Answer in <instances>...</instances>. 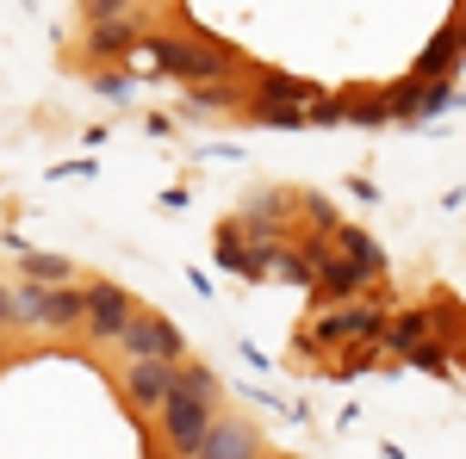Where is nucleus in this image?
Here are the masks:
<instances>
[{
    "mask_svg": "<svg viewBox=\"0 0 466 459\" xmlns=\"http://www.w3.org/2000/svg\"><path fill=\"white\" fill-rule=\"evenodd\" d=\"M13 323H19L13 317V285H0V329H13Z\"/></svg>",
    "mask_w": 466,
    "mask_h": 459,
    "instance_id": "27",
    "label": "nucleus"
},
{
    "mask_svg": "<svg viewBox=\"0 0 466 459\" xmlns=\"http://www.w3.org/2000/svg\"><path fill=\"white\" fill-rule=\"evenodd\" d=\"M175 385L193 391V397H206V404H218V373L206 366V360H180V366H175Z\"/></svg>",
    "mask_w": 466,
    "mask_h": 459,
    "instance_id": "19",
    "label": "nucleus"
},
{
    "mask_svg": "<svg viewBox=\"0 0 466 459\" xmlns=\"http://www.w3.org/2000/svg\"><path fill=\"white\" fill-rule=\"evenodd\" d=\"M461 360H466V348H461Z\"/></svg>",
    "mask_w": 466,
    "mask_h": 459,
    "instance_id": "29",
    "label": "nucleus"
},
{
    "mask_svg": "<svg viewBox=\"0 0 466 459\" xmlns=\"http://www.w3.org/2000/svg\"><path fill=\"white\" fill-rule=\"evenodd\" d=\"M336 254H342V261H355L367 280H380V274H386V248L373 243L360 224H342V230H336Z\"/></svg>",
    "mask_w": 466,
    "mask_h": 459,
    "instance_id": "14",
    "label": "nucleus"
},
{
    "mask_svg": "<svg viewBox=\"0 0 466 459\" xmlns=\"http://www.w3.org/2000/svg\"><path fill=\"white\" fill-rule=\"evenodd\" d=\"M212 423H218V404H206V397H193V391H180V385H175V397L162 404V416H156V428H162V441H168L175 459H199Z\"/></svg>",
    "mask_w": 466,
    "mask_h": 459,
    "instance_id": "3",
    "label": "nucleus"
},
{
    "mask_svg": "<svg viewBox=\"0 0 466 459\" xmlns=\"http://www.w3.org/2000/svg\"><path fill=\"white\" fill-rule=\"evenodd\" d=\"M274 280H287V285H305V292H311V285H318V267H311V261H305V254H299V248H280V254H274Z\"/></svg>",
    "mask_w": 466,
    "mask_h": 459,
    "instance_id": "21",
    "label": "nucleus"
},
{
    "mask_svg": "<svg viewBox=\"0 0 466 459\" xmlns=\"http://www.w3.org/2000/svg\"><path fill=\"white\" fill-rule=\"evenodd\" d=\"M305 118H311L318 131H342V125H349V94H323V100H311Z\"/></svg>",
    "mask_w": 466,
    "mask_h": 459,
    "instance_id": "22",
    "label": "nucleus"
},
{
    "mask_svg": "<svg viewBox=\"0 0 466 459\" xmlns=\"http://www.w3.org/2000/svg\"><path fill=\"white\" fill-rule=\"evenodd\" d=\"M461 56H466V44H461V32L448 25V32H435V37H430V50L417 56V69H410V75H417V81H448Z\"/></svg>",
    "mask_w": 466,
    "mask_h": 459,
    "instance_id": "13",
    "label": "nucleus"
},
{
    "mask_svg": "<svg viewBox=\"0 0 466 459\" xmlns=\"http://www.w3.org/2000/svg\"><path fill=\"white\" fill-rule=\"evenodd\" d=\"M255 125H268V131H305L311 118H305V106H261L255 100Z\"/></svg>",
    "mask_w": 466,
    "mask_h": 459,
    "instance_id": "24",
    "label": "nucleus"
},
{
    "mask_svg": "<svg viewBox=\"0 0 466 459\" xmlns=\"http://www.w3.org/2000/svg\"><path fill=\"white\" fill-rule=\"evenodd\" d=\"M137 317V304H131V292L118 280H94L87 285V317H81V335L87 342H100V348H118L125 342V329Z\"/></svg>",
    "mask_w": 466,
    "mask_h": 459,
    "instance_id": "4",
    "label": "nucleus"
},
{
    "mask_svg": "<svg viewBox=\"0 0 466 459\" xmlns=\"http://www.w3.org/2000/svg\"><path fill=\"white\" fill-rule=\"evenodd\" d=\"M94 87H100V94H106V100H131V81H125V75H100V81H94Z\"/></svg>",
    "mask_w": 466,
    "mask_h": 459,
    "instance_id": "25",
    "label": "nucleus"
},
{
    "mask_svg": "<svg viewBox=\"0 0 466 459\" xmlns=\"http://www.w3.org/2000/svg\"><path fill=\"white\" fill-rule=\"evenodd\" d=\"M380 354H386L380 342H349L329 379H367V373H380Z\"/></svg>",
    "mask_w": 466,
    "mask_h": 459,
    "instance_id": "17",
    "label": "nucleus"
},
{
    "mask_svg": "<svg viewBox=\"0 0 466 459\" xmlns=\"http://www.w3.org/2000/svg\"><path fill=\"white\" fill-rule=\"evenodd\" d=\"M187 106H193V112H237V106H243V94H237L230 81H206V87L187 94Z\"/></svg>",
    "mask_w": 466,
    "mask_h": 459,
    "instance_id": "18",
    "label": "nucleus"
},
{
    "mask_svg": "<svg viewBox=\"0 0 466 459\" xmlns=\"http://www.w3.org/2000/svg\"><path fill=\"white\" fill-rule=\"evenodd\" d=\"M423 311H430V323H435V342H441V335H466V304H454L448 292H435Z\"/></svg>",
    "mask_w": 466,
    "mask_h": 459,
    "instance_id": "20",
    "label": "nucleus"
},
{
    "mask_svg": "<svg viewBox=\"0 0 466 459\" xmlns=\"http://www.w3.org/2000/svg\"><path fill=\"white\" fill-rule=\"evenodd\" d=\"M13 317L19 329H81L87 292L81 285H13Z\"/></svg>",
    "mask_w": 466,
    "mask_h": 459,
    "instance_id": "2",
    "label": "nucleus"
},
{
    "mask_svg": "<svg viewBox=\"0 0 466 459\" xmlns=\"http://www.w3.org/2000/svg\"><path fill=\"white\" fill-rule=\"evenodd\" d=\"M349 125L355 131H386L392 125V106H386V94H349Z\"/></svg>",
    "mask_w": 466,
    "mask_h": 459,
    "instance_id": "16",
    "label": "nucleus"
},
{
    "mask_svg": "<svg viewBox=\"0 0 466 459\" xmlns=\"http://www.w3.org/2000/svg\"><path fill=\"white\" fill-rule=\"evenodd\" d=\"M125 360H187V335L175 329V317H162V311H137L131 329H125Z\"/></svg>",
    "mask_w": 466,
    "mask_h": 459,
    "instance_id": "5",
    "label": "nucleus"
},
{
    "mask_svg": "<svg viewBox=\"0 0 466 459\" xmlns=\"http://www.w3.org/2000/svg\"><path fill=\"white\" fill-rule=\"evenodd\" d=\"M19 285H75V261L69 254H37V248H25L19 254Z\"/></svg>",
    "mask_w": 466,
    "mask_h": 459,
    "instance_id": "15",
    "label": "nucleus"
},
{
    "mask_svg": "<svg viewBox=\"0 0 466 459\" xmlns=\"http://www.w3.org/2000/svg\"><path fill=\"white\" fill-rule=\"evenodd\" d=\"M137 25H144L137 13H131V19H112V25H87V56H94V63H112V56L125 63V56H137V50H144V32H137Z\"/></svg>",
    "mask_w": 466,
    "mask_h": 459,
    "instance_id": "9",
    "label": "nucleus"
},
{
    "mask_svg": "<svg viewBox=\"0 0 466 459\" xmlns=\"http://www.w3.org/2000/svg\"><path fill=\"white\" fill-rule=\"evenodd\" d=\"M144 459H175V454H162V447H156V441L144 434Z\"/></svg>",
    "mask_w": 466,
    "mask_h": 459,
    "instance_id": "28",
    "label": "nucleus"
},
{
    "mask_svg": "<svg viewBox=\"0 0 466 459\" xmlns=\"http://www.w3.org/2000/svg\"><path fill=\"white\" fill-rule=\"evenodd\" d=\"M255 100H261V106H311V100H323V87L305 81V75L268 69V75H255Z\"/></svg>",
    "mask_w": 466,
    "mask_h": 459,
    "instance_id": "10",
    "label": "nucleus"
},
{
    "mask_svg": "<svg viewBox=\"0 0 466 459\" xmlns=\"http://www.w3.org/2000/svg\"><path fill=\"white\" fill-rule=\"evenodd\" d=\"M199 459H261V441H255L249 423H230V416H218L212 434H206V447Z\"/></svg>",
    "mask_w": 466,
    "mask_h": 459,
    "instance_id": "11",
    "label": "nucleus"
},
{
    "mask_svg": "<svg viewBox=\"0 0 466 459\" xmlns=\"http://www.w3.org/2000/svg\"><path fill=\"white\" fill-rule=\"evenodd\" d=\"M118 391L137 416H162V404L175 397V360H125Z\"/></svg>",
    "mask_w": 466,
    "mask_h": 459,
    "instance_id": "6",
    "label": "nucleus"
},
{
    "mask_svg": "<svg viewBox=\"0 0 466 459\" xmlns=\"http://www.w3.org/2000/svg\"><path fill=\"white\" fill-rule=\"evenodd\" d=\"M360 292H367V274H360L355 261H342V254H329L318 267V285H311V298H318L323 311H336V304H355Z\"/></svg>",
    "mask_w": 466,
    "mask_h": 459,
    "instance_id": "8",
    "label": "nucleus"
},
{
    "mask_svg": "<svg viewBox=\"0 0 466 459\" xmlns=\"http://www.w3.org/2000/svg\"><path fill=\"white\" fill-rule=\"evenodd\" d=\"M461 94L448 87V81H417V75H404L398 87H386V106H392V125H417V118H435L441 106H454Z\"/></svg>",
    "mask_w": 466,
    "mask_h": 459,
    "instance_id": "7",
    "label": "nucleus"
},
{
    "mask_svg": "<svg viewBox=\"0 0 466 459\" xmlns=\"http://www.w3.org/2000/svg\"><path fill=\"white\" fill-rule=\"evenodd\" d=\"M423 342H435V323L423 304H410V311H392V323H386V348L404 360V354H417Z\"/></svg>",
    "mask_w": 466,
    "mask_h": 459,
    "instance_id": "12",
    "label": "nucleus"
},
{
    "mask_svg": "<svg viewBox=\"0 0 466 459\" xmlns=\"http://www.w3.org/2000/svg\"><path fill=\"white\" fill-rule=\"evenodd\" d=\"M94 175V162H87V155H81V162H63V168H56V180H87Z\"/></svg>",
    "mask_w": 466,
    "mask_h": 459,
    "instance_id": "26",
    "label": "nucleus"
},
{
    "mask_svg": "<svg viewBox=\"0 0 466 459\" xmlns=\"http://www.w3.org/2000/svg\"><path fill=\"white\" fill-rule=\"evenodd\" d=\"M137 56H144L156 75H168V81L206 87V81H224V69L237 63V44H224V37H168V32H156V37H144Z\"/></svg>",
    "mask_w": 466,
    "mask_h": 459,
    "instance_id": "1",
    "label": "nucleus"
},
{
    "mask_svg": "<svg viewBox=\"0 0 466 459\" xmlns=\"http://www.w3.org/2000/svg\"><path fill=\"white\" fill-rule=\"evenodd\" d=\"M404 366H410V373H435V379H448L454 354H448V342H423L417 354H404Z\"/></svg>",
    "mask_w": 466,
    "mask_h": 459,
    "instance_id": "23",
    "label": "nucleus"
}]
</instances>
